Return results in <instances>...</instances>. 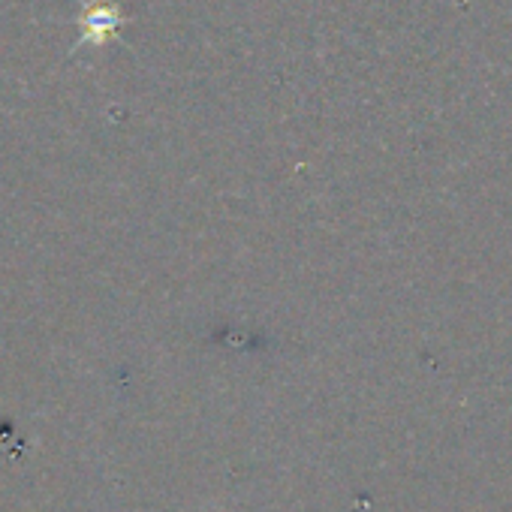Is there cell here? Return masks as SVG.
Returning <instances> with one entry per match:
<instances>
[{
	"instance_id": "1",
	"label": "cell",
	"mask_w": 512,
	"mask_h": 512,
	"mask_svg": "<svg viewBox=\"0 0 512 512\" xmlns=\"http://www.w3.org/2000/svg\"><path fill=\"white\" fill-rule=\"evenodd\" d=\"M76 25H79V40L73 43V52L85 49V46L103 49V46L121 40L127 16L118 4H112V0H85L79 7Z\"/></svg>"
}]
</instances>
